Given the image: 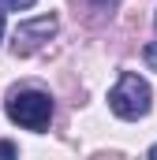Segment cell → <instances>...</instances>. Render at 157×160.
<instances>
[{"label": "cell", "instance_id": "cell-1", "mask_svg": "<svg viewBox=\"0 0 157 160\" xmlns=\"http://www.w3.org/2000/svg\"><path fill=\"white\" fill-rule=\"evenodd\" d=\"M150 101H154L150 82L138 78L135 71H123L120 82L109 89V108L116 112L120 119H142V116L150 112Z\"/></svg>", "mask_w": 157, "mask_h": 160}, {"label": "cell", "instance_id": "cell-2", "mask_svg": "<svg viewBox=\"0 0 157 160\" xmlns=\"http://www.w3.org/2000/svg\"><path fill=\"white\" fill-rule=\"evenodd\" d=\"M8 119L26 127V130H45L52 123V97L41 89H23L8 101Z\"/></svg>", "mask_w": 157, "mask_h": 160}, {"label": "cell", "instance_id": "cell-3", "mask_svg": "<svg viewBox=\"0 0 157 160\" xmlns=\"http://www.w3.org/2000/svg\"><path fill=\"white\" fill-rule=\"evenodd\" d=\"M56 15H38V19H26V22H19L15 26V52H30V48H38L41 41H49L56 34Z\"/></svg>", "mask_w": 157, "mask_h": 160}, {"label": "cell", "instance_id": "cell-4", "mask_svg": "<svg viewBox=\"0 0 157 160\" xmlns=\"http://www.w3.org/2000/svg\"><path fill=\"white\" fill-rule=\"evenodd\" d=\"M142 60L150 63V71H157V41H150V45H146V52H142Z\"/></svg>", "mask_w": 157, "mask_h": 160}, {"label": "cell", "instance_id": "cell-5", "mask_svg": "<svg viewBox=\"0 0 157 160\" xmlns=\"http://www.w3.org/2000/svg\"><path fill=\"white\" fill-rule=\"evenodd\" d=\"M0 8H11V11H26V8H34V0H0Z\"/></svg>", "mask_w": 157, "mask_h": 160}, {"label": "cell", "instance_id": "cell-6", "mask_svg": "<svg viewBox=\"0 0 157 160\" xmlns=\"http://www.w3.org/2000/svg\"><path fill=\"white\" fill-rule=\"evenodd\" d=\"M0 157H4V160H15V157H19V149H15L11 142H0Z\"/></svg>", "mask_w": 157, "mask_h": 160}, {"label": "cell", "instance_id": "cell-7", "mask_svg": "<svg viewBox=\"0 0 157 160\" xmlns=\"http://www.w3.org/2000/svg\"><path fill=\"white\" fill-rule=\"evenodd\" d=\"M90 4H94V8H116L120 0H90Z\"/></svg>", "mask_w": 157, "mask_h": 160}, {"label": "cell", "instance_id": "cell-8", "mask_svg": "<svg viewBox=\"0 0 157 160\" xmlns=\"http://www.w3.org/2000/svg\"><path fill=\"white\" fill-rule=\"evenodd\" d=\"M0 34H4V11H0Z\"/></svg>", "mask_w": 157, "mask_h": 160}, {"label": "cell", "instance_id": "cell-9", "mask_svg": "<svg viewBox=\"0 0 157 160\" xmlns=\"http://www.w3.org/2000/svg\"><path fill=\"white\" fill-rule=\"evenodd\" d=\"M150 157H154V160H157V145H154V149H150Z\"/></svg>", "mask_w": 157, "mask_h": 160}, {"label": "cell", "instance_id": "cell-10", "mask_svg": "<svg viewBox=\"0 0 157 160\" xmlns=\"http://www.w3.org/2000/svg\"><path fill=\"white\" fill-rule=\"evenodd\" d=\"M154 26H157V19H154Z\"/></svg>", "mask_w": 157, "mask_h": 160}]
</instances>
